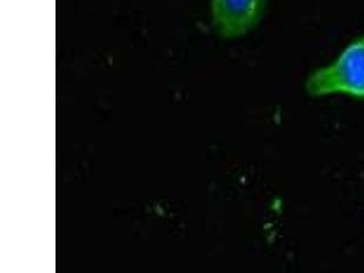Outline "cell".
I'll list each match as a JSON object with an SVG mask.
<instances>
[{"instance_id": "1", "label": "cell", "mask_w": 364, "mask_h": 273, "mask_svg": "<svg viewBox=\"0 0 364 273\" xmlns=\"http://www.w3.org/2000/svg\"><path fill=\"white\" fill-rule=\"evenodd\" d=\"M305 87L317 97L337 94L364 99V35L348 45L333 63L311 73Z\"/></svg>"}, {"instance_id": "2", "label": "cell", "mask_w": 364, "mask_h": 273, "mask_svg": "<svg viewBox=\"0 0 364 273\" xmlns=\"http://www.w3.org/2000/svg\"><path fill=\"white\" fill-rule=\"evenodd\" d=\"M268 0H211L210 17L220 37L233 40L259 24Z\"/></svg>"}]
</instances>
